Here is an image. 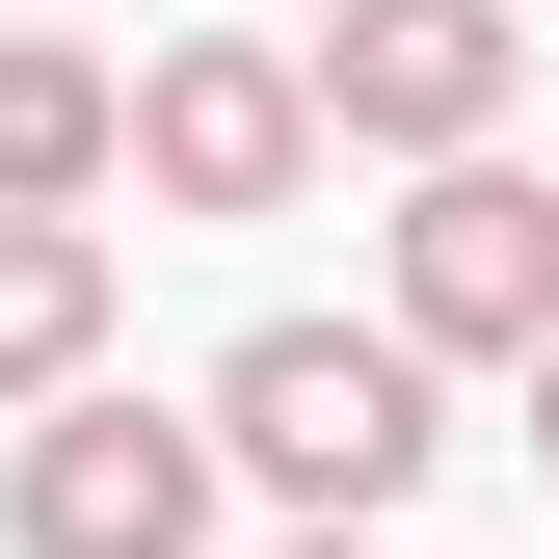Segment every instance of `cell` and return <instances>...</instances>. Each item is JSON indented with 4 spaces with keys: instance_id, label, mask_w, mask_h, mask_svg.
<instances>
[{
    "instance_id": "6da1fadb",
    "label": "cell",
    "mask_w": 559,
    "mask_h": 559,
    "mask_svg": "<svg viewBox=\"0 0 559 559\" xmlns=\"http://www.w3.org/2000/svg\"><path fill=\"white\" fill-rule=\"evenodd\" d=\"M214 453H240L294 533H373L400 479L453 453V427H427V346H400V320H240V373H214Z\"/></svg>"
},
{
    "instance_id": "7a4b0ae2",
    "label": "cell",
    "mask_w": 559,
    "mask_h": 559,
    "mask_svg": "<svg viewBox=\"0 0 559 559\" xmlns=\"http://www.w3.org/2000/svg\"><path fill=\"white\" fill-rule=\"evenodd\" d=\"M0 533L27 559H214V427H160V400H27V453H0Z\"/></svg>"
},
{
    "instance_id": "3957f363",
    "label": "cell",
    "mask_w": 559,
    "mask_h": 559,
    "mask_svg": "<svg viewBox=\"0 0 559 559\" xmlns=\"http://www.w3.org/2000/svg\"><path fill=\"white\" fill-rule=\"evenodd\" d=\"M133 187H160V214H294V187H320V81L240 53V27L133 53Z\"/></svg>"
},
{
    "instance_id": "277c9868",
    "label": "cell",
    "mask_w": 559,
    "mask_h": 559,
    "mask_svg": "<svg viewBox=\"0 0 559 559\" xmlns=\"http://www.w3.org/2000/svg\"><path fill=\"white\" fill-rule=\"evenodd\" d=\"M507 0H320V133H373V160H479V133H507Z\"/></svg>"
},
{
    "instance_id": "5b68a950",
    "label": "cell",
    "mask_w": 559,
    "mask_h": 559,
    "mask_svg": "<svg viewBox=\"0 0 559 559\" xmlns=\"http://www.w3.org/2000/svg\"><path fill=\"white\" fill-rule=\"evenodd\" d=\"M400 346H427V373L507 346V373H533V346H559V187H507V160H427V187H400Z\"/></svg>"
},
{
    "instance_id": "8992f818",
    "label": "cell",
    "mask_w": 559,
    "mask_h": 559,
    "mask_svg": "<svg viewBox=\"0 0 559 559\" xmlns=\"http://www.w3.org/2000/svg\"><path fill=\"white\" fill-rule=\"evenodd\" d=\"M81 187H133V81L53 27H0V214H81Z\"/></svg>"
},
{
    "instance_id": "52a82bcc",
    "label": "cell",
    "mask_w": 559,
    "mask_h": 559,
    "mask_svg": "<svg viewBox=\"0 0 559 559\" xmlns=\"http://www.w3.org/2000/svg\"><path fill=\"white\" fill-rule=\"evenodd\" d=\"M107 373V214H0V427Z\"/></svg>"
},
{
    "instance_id": "ba28073f",
    "label": "cell",
    "mask_w": 559,
    "mask_h": 559,
    "mask_svg": "<svg viewBox=\"0 0 559 559\" xmlns=\"http://www.w3.org/2000/svg\"><path fill=\"white\" fill-rule=\"evenodd\" d=\"M533 453H559V346H533Z\"/></svg>"
},
{
    "instance_id": "9c48e42d",
    "label": "cell",
    "mask_w": 559,
    "mask_h": 559,
    "mask_svg": "<svg viewBox=\"0 0 559 559\" xmlns=\"http://www.w3.org/2000/svg\"><path fill=\"white\" fill-rule=\"evenodd\" d=\"M294 559H373V533H294Z\"/></svg>"
}]
</instances>
